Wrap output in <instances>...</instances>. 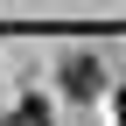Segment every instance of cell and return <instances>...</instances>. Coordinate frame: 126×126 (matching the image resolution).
<instances>
[{
	"label": "cell",
	"instance_id": "6da1fadb",
	"mask_svg": "<svg viewBox=\"0 0 126 126\" xmlns=\"http://www.w3.org/2000/svg\"><path fill=\"white\" fill-rule=\"evenodd\" d=\"M98 84H105V77H98V63H91V56H70V70H63V91H70V98H91Z\"/></svg>",
	"mask_w": 126,
	"mask_h": 126
},
{
	"label": "cell",
	"instance_id": "7a4b0ae2",
	"mask_svg": "<svg viewBox=\"0 0 126 126\" xmlns=\"http://www.w3.org/2000/svg\"><path fill=\"white\" fill-rule=\"evenodd\" d=\"M14 119H21V126H49V105H42V98H21V112H14Z\"/></svg>",
	"mask_w": 126,
	"mask_h": 126
},
{
	"label": "cell",
	"instance_id": "3957f363",
	"mask_svg": "<svg viewBox=\"0 0 126 126\" xmlns=\"http://www.w3.org/2000/svg\"><path fill=\"white\" fill-rule=\"evenodd\" d=\"M0 126H21V119H0Z\"/></svg>",
	"mask_w": 126,
	"mask_h": 126
}]
</instances>
